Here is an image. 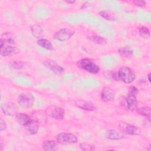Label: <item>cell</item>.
Masks as SVG:
<instances>
[{
    "mask_svg": "<svg viewBox=\"0 0 151 151\" xmlns=\"http://www.w3.org/2000/svg\"><path fill=\"white\" fill-rule=\"evenodd\" d=\"M42 147L44 150L47 151H54L58 149V146L56 142L51 140L44 141L42 144Z\"/></svg>",
    "mask_w": 151,
    "mask_h": 151,
    "instance_id": "obj_18",
    "label": "cell"
},
{
    "mask_svg": "<svg viewBox=\"0 0 151 151\" xmlns=\"http://www.w3.org/2000/svg\"><path fill=\"white\" fill-rule=\"evenodd\" d=\"M80 148L86 151H90V150H94L96 149V147L94 146L91 145L90 144H88L87 143H81L80 144Z\"/></svg>",
    "mask_w": 151,
    "mask_h": 151,
    "instance_id": "obj_26",
    "label": "cell"
},
{
    "mask_svg": "<svg viewBox=\"0 0 151 151\" xmlns=\"http://www.w3.org/2000/svg\"><path fill=\"white\" fill-rule=\"evenodd\" d=\"M18 104L22 108L30 109L34 103V97L30 93H24L19 95L18 97Z\"/></svg>",
    "mask_w": 151,
    "mask_h": 151,
    "instance_id": "obj_3",
    "label": "cell"
},
{
    "mask_svg": "<svg viewBox=\"0 0 151 151\" xmlns=\"http://www.w3.org/2000/svg\"><path fill=\"white\" fill-rule=\"evenodd\" d=\"M118 52L120 55L126 58H130L133 55V50L129 47H123L120 48Z\"/></svg>",
    "mask_w": 151,
    "mask_h": 151,
    "instance_id": "obj_17",
    "label": "cell"
},
{
    "mask_svg": "<svg viewBox=\"0 0 151 151\" xmlns=\"http://www.w3.org/2000/svg\"><path fill=\"white\" fill-rule=\"evenodd\" d=\"M137 113L145 117L146 118H150V108L149 107H142L139 108L136 110Z\"/></svg>",
    "mask_w": 151,
    "mask_h": 151,
    "instance_id": "obj_22",
    "label": "cell"
},
{
    "mask_svg": "<svg viewBox=\"0 0 151 151\" xmlns=\"http://www.w3.org/2000/svg\"><path fill=\"white\" fill-rule=\"evenodd\" d=\"M77 66L92 74L98 73L100 71V67L93 61L88 58H83L80 60L77 63Z\"/></svg>",
    "mask_w": 151,
    "mask_h": 151,
    "instance_id": "obj_2",
    "label": "cell"
},
{
    "mask_svg": "<svg viewBox=\"0 0 151 151\" xmlns=\"http://www.w3.org/2000/svg\"><path fill=\"white\" fill-rule=\"evenodd\" d=\"M119 80L126 84L132 83L136 78V74L134 71L128 67H121L117 72Z\"/></svg>",
    "mask_w": 151,
    "mask_h": 151,
    "instance_id": "obj_1",
    "label": "cell"
},
{
    "mask_svg": "<svg viewBox=\"0 0 151 151\" xmlns=\"http://www.w3.org/2000/svg\"><path fill=\"white\" fill-rule=\"evenodd\" d=\"M76 105L78 107L87 111H94L96 110L95 106L91 102L88 101L83 100H78L76 102Z\"/></svg>",
    "mask_w": 151,
    "mask_h": 151,
    "instance_id": "obj_14",
    "label": "cell"
},
{
    "mask_svg": "<svg viewBox=\"0 0 151 151\" xmlns=\"http://www.w3.org/2000/svg\"><path fill=\"white\" fill-rule=\"evenodd\" d=\"M0 54L1 56L8 57L17 54L19 52V50L13 45H4L0 46Z\"/></svg>",
    "mask_w": 151,
    "mask_h": 151,
    "instance_id": "obj_8",
    "label": "cell"
},
{
    "mask_svg": "<svg viewBox=\"0 0 151 151\" xmlns=\"http://www.w3.org/2000/svg\"><path fill=\"white\" fill-rule=\"evenodd\" d=\"M55 139L58 143L61 144H73L78 142L77 136L69 133H59L56 136Z\"/></svg>",
    "mask_w": 151,
    "mask_h": 151,
    "instance_id": "obj_5",
    "label": "cell"
},
{
    "mask_svg": "<svg viewBox=\"0 0 151 151\" xmlns=\"http://www.w3.org/2000/svg\"><path fill=\"white\" fill-rule=\"evenodd\" d=\"M1 110L5 115L11 116L16 115L18 113L17 107L15 104L13 103H6L3 104L1 106Z\"/></svg>",
    "mask_w": 151,
    "mask_h": 151,
    "instance_id": "obj_9",
    "label": "cell"
},
{
    "mask_svg": "<svg viewBox=\"0 0 151 151\" xmlns=\"http://www.w3.org/2000/svg\"><path fill=\"white\" fill-rule=\"evenodd\" d=\"M126 104L127 108L130 110H135L137 106L136 95L128 93V96L126 99Z\"/></svg>",
    "mask_w": 151,
    "mask_h": 151,
    "instance_id": "obj_13",
    "label": "cell"
},
{
    "mask_svg": "<svg viewBox=\"0 0 151 151\" xmlns=\"http://www.w3.org/2000/svg\"><path fill=\"white\" fill-rule=\"evenodd\" d=\"M65 2H66L67 3H68V4H71L74 3V2H75V1H66Z\"/></svg>",
    "mask_w": 151,
    "mask_h": 151,
    "instance_id": "obj_34",
    "label": "cell"
},
{
    "mask_svg": "<svg viewBox=\"0 0 151 151\" xmlns=\"http://www.w3.org/2000/svg\"><path fill=\"white\" fill-rule=\"evenodd\" d=\"M74 34V31L68 28H62L54 35V38L59 41H65L69 40Z\"/></svg>",
    "mask_w": 151,
    "mask_h": 151,
    "instance_id": "obj_6",
    "label": "cell"
},
{
    "mask_svg": "<svg viewBox=\"0 0 151 151\" xmlns=\"http://www.w3.org/2000/svg\"><path fill=\"white\" fill-rule=\"evenodd\" d=\"M37 43L39 46H40L41 47L44 49H46L48 50H51L53 49V45L49 40L47 39L40 38L37 40Z\"/></svg>",
    "mask_w": 151,
    "mask_h": 151,
    "instance_id": "obj_21",
    "label": "cell"
},
{
    "mask_svg": "<svg viewBox=\"0 0 151 151\" xmlns=\"http://www.w3.org/2000/svg\"><path fill=\"white\" fill-rule=\"evenodd\" d=\"M147 80L149 81V82L151 81V78H150V73H149L147 75Z\"/></svg>",
    "mask_w": 151,
    "mask_h": 151,
    "instance_id": "obj_35",
    "label": "cell"
},
{
    "mask_svg": "<svg viewBox=\"0 0 151 151\" xmlns=\"http://www.w3.org/2000/svg\"><path fill=\"white\" fill-rule=\"evenodd\" d=\"M6 128V124H5V122L1 119V120H0V131L1 132H2L3 130H4Z\"/></svg>",
    "mask_w": 151,
    "mask_h": 151,
    "instance_id": "obj_30",
    "label": "cell"
},
{
    "mask_svg": "<svg viewBox=\"0 0 151 151\" xmlns=\"http://www.w3.org/2000/svg\"><path fill=\"white\" fill-rule=\"evenodd\" d=\"M31 31L33 36L35 38H40L44 36V31L43 29L38 25H32L31 26Z\"/></svg>",
    "mask_w": 151,
    "mask_h": 151,
    "instance_id": "obj_19",
    "label": "cell"
},
{
    "mask_svg": "<svg viewBox=\"0 0 151 151\" xmlns=\"http://www.w3.org/2000/svg\"><path fill=\"white\" fill-rule=\"evenodd\" d=\"M87 5H90V2H89L88 1H86V2H85L82 5V6H81V8H86V7H87Z\"/></svg>",
    "mask_w": 151,
    "mask_h": 151,
    "instance_id": "obj_32",
    "label": "cell"
},
{
    "mask_svg": "<svg viewBox=\"0 0 151 151\" xmlns=\"http://www.w3.org/2000/svg\"><path fill=\"white\" fill-rule=\"evenodd\" d=\"M120 127L122 128L123 131L129 135H136L137 134L138 130L134 125L129 123H122L120 124Z\"/></svg>",
    "mask_w": 151,
    "mask_h": 151,
    "instance_id": "obj_15",
    "label": "cell"
},
{
    "mask_svg": "<svg viewBox=\"0 0 151 151\" xmlns=\"http://www.w3.org/2000/svg\"><path fill=\"white\" fill-rule=\"evenodd\" d=\"M99 15L104 19L106 20H112L113 17L111 14H110L109 12H107L106 11H102L99 12Z\"/></svg>",
    "mask_w": 151,
    "mask_h": 151,
    "instance_id": "obj_27",
    "label": "cell"
},
{
    "mask_svg": "<svg viewBox=\"0 0 151 151\" xmlns=\"http://www.w3.org/2000/svg\"><path fill=\"white\" fill-rule=\"evenodd\" d=\"M16 120L19 124L25 127L29 125L34 119H32L28 114L23 113H19L15 115Z\"/></svg>",
    "mask_w": 151,
    "mask_h": 151,
    "instance_id": "obj_10",
    "label": "cell"
},
{
    "mask_svg": "<svg viewBox=\"0 0 151 151\" xmlns=\"http://www.w3.org/2000/svg\"><path fill=\"white\" fill-rule=\"evenodd\" d=\"M139 35L144 38H147L150 36V31L146 27H141L139 30Z\"/></svg>",
    "mask_w": 151,
    "mask_h": 151,
    "instance_id": "obj_25",
    "label": "cell"
},
{
    "mask_svg": "<svg viewBox=\"0 0 151 151\" xmlns=\"http://www.w3.org/2000/svg\"><path fill=\"white\" fill-rule=\"evenodd\" d=\"M0 42V46L4 45H14L15 44V38L14 35L11 32L4 33L1 35Z\"/></svg>",
    "mask_w": 151,
    "mask_h": 151,
    "instance_id": "obj_12",
    "label": "cell"
},
{
    "mask_svg": "<svg viewBox=\"0 0 151 151\" xmlns=\"http://www.w3.org/2000/svg\"><path fill=\"white\" fill-rule=\"evenodd\" d=\"M137 93H138V90H137V88L136 87L131 86L129 88V94L137 95Z\"/></svg>",
    "mask_w": 151,
    "mask_h": 151,
    "instance_id": "obj_29",
    "label": "cell"
},
{
    "mask_svg": "<svg viewBox=\"0 0 151 151\" xmlns=\"http://www.w3.org/2000/svg\"><path fill=\"white\" fill-rule=\"evenodd\" d=\"M101 99L106 102L112 101L114 99V93L113 90L109 87H104L101 92Z\"/></svg>",
    "mask_w": 151,
    "mask_h": 151,
    "instance_id": "obj_11",
    "label": "cell"
},
{
    "mask_svg": "<svg viewBox=\"0 0 151 151\" xmlns=\"http://www.w3.org/2000/svg\"><path fill=\"white\" fill-rule=\"evenodd\" d=\"M45 113L52 118L58 120H62L64 118V110L58 106H50L45 109Z\"/></svg>",
    "mask_w": 151,
    "mask_h": 151,
    "instance_id": "obj_4",
    "label": "cell"
},
{
    "mask_svg": "<svg viewBox=\"0 0 151 151\" xmlns=\"http://www.w3.org/2000/svg\"><path fill=\"white\" fill-rule=\"evenodd\" d=\"M25 128L29 134H35L38 131V129H39L38 123L35 120H34L29 125H28Z\"/></svg>",
    "mask_w": 151,
    "mask_h": 151,
    "instance_id": "obj_20",
    "label": "cell"
},
{
    "mask_svg": "<svg viewBox=\"0 0 151 151\" xmlns=\"http://www.w3.org/2000/svg\"><path fill=\"white\" fill-rule=\"evenodd\" d=\"M25 63L21 61H14L9 63V67L14 69L20 70L25 67Z\"/></svg>",
    "mask_w": 151,
    "mask_h": 151,
    "instance_id": "obj_24",
    "label": "cell"
},
{
    "mask_svg": "<svg viewBox=\"0 0 151 151\" xmlns=\"http://www.w3.org/2000/svg\"><path fill=\"white\" fill-rule=\"evenodd\" d=\"M4 147V145L2 139L0 140V150H2Z\"/></svg>",
    "mask_w": 151,
    "mask_h": 151,
    "instance_id": "obj_33",
    "label": "cell"
},
{
    "mask_svg": "<svg viewBox=\"0 0 151 151\" xmlns=\"http://www.w3.org/2000/svg\"><path fill=\"white\" fill-rule=\"evenodd\" d=\"M133 2L135 5L140 6V7H143V6H145L146 5V2L144 1L136 0V1H134Z\"/></svg>",
    "mask_w": 151,
    "mask_h": 151,
    "instance_id": "obj_28",
    "label": "cell"
},
{
    "mask_svg": "<svg viewBox=\"0 0 151 151\" xmlns=\"http://www.w3.org/2000/svg\"><path fill=\"white\" fill-rule=\"evenodd\" d=\"M44 65L56 74H62L64 72V68L57 62L51 60H46L44 61Z\"/></svg>",
    "mask_w": 151,
    "mask_h": 151,
    "instance_id": "obj_7",
    "label": "cell"
},
{
    "mask_svg": "<svg viewBox=\"0 0 151 151\" xmlns=\"http://www.w3.org/2000/svg\"><path fill=\"white\" fill-rule=\"evenodd\" d=\"M89 39L91 41H93L97 44L102 45V44H105L107 43V40L104 37L100 36V35H93V36L90 37Z\"/></svg>",
    "mask_w": 151,
    "mask_h": 151,
    "instance_id": "obj_23",
    "label": "cell"
},
{
    "mask_svg": "<svg viewBox=\"0 0 151 151\" xmlns=\"http://www.w3.org/2000/svg\"><path fill=\"white\" fill-rule=\"evenodd\" d=\"M112 77L113 78L116 80V81H119L120 80H119V76H118V73H114L112 74Z\"/></svg>",
    "mask_w": 151,
    "mask_h": 151,
    "instance_id": "obj_31",
    "label": "cell"
},
{
    "mask_svg": "<svg viewBox=\"0 0 151 151\" xmlns=\"http://www.w3.org/2000/svg\"><path fill=\"white\" fill-rule=\"evenodd\" d=\"M106 137L110 140H118L123 139L124 137V136L122 134V133L114 129H110L107 131L106 133Z\"/></svg>",
    "mask_w": 151,
    "mask_h": 151,
    "instance_id": "obj_16",
    "label": "cell"
}]
</instances>
